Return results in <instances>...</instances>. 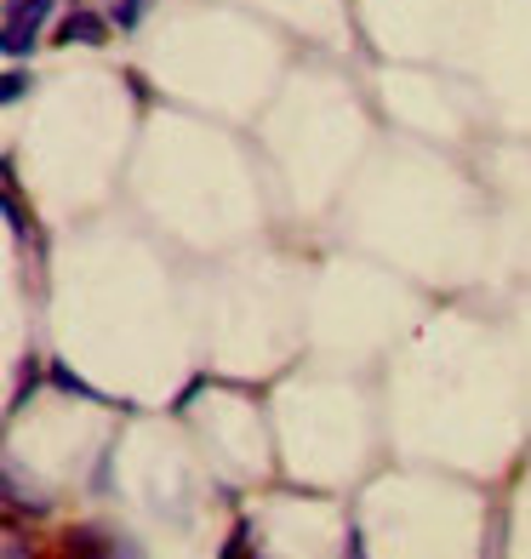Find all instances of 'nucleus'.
Wrapping results in <instances>:
<instances>
[{
	"mask_svg": "<svg viewBox=\"0 0 531 559\" xmlns=\"http://www.w3.org/2000/svg\"><path fill=\"white\" fill-rule=\"evenodd\" d=\"M46 23H52V0H7V17H0V52L7 58L35 52Z\"/></svg>",
	"mask_w": 531,
	"mask_h": 559,
	"instance_id": "nucleus-1",
	"label": "nucleus"
},
{
	"mask_svg": "<svg viewBox=\"0 0 531 559\" xmlns=\"http://www.w3.org/2000/svg\"><path fill=\"white\" fill-rule=\"evenodd\" d=\"M58 40H63V46H74V40H81V46H104V40H109V23L97 17V12H69V17L58 23Z\"/></svg>",
	"mask_w": 531,
	"mask_h": 559,
	"instance_id": "nucleus-2",
	"label": "nucleus"
},
{
	"mask_svg": "<svg viewBox=\"0 0 531 559\" xmlns=\"http://www.w3.org/2000/svg\"><path fill=\"white\" fill-rule=\"evenodd\" d=\"M143 12H149V0H120V7H115V23H120V29H138Z\"/></svg>",
	"mask_w": 531,
	"mask_h": 559,
	"instance_id": "nucleus-3",
	"label": "nucleus"
},
{
	"mask_svg": "<svg viewBox=\"0 0 531 559\" xmlns=\"http://www.w3.org/2000/svg\"><path fill=\"white\" fill-rule=\"evenodd\" d=\"M23 86H30V74H23V69H7V74H0V97H7V104H17Z\"/></svg>",
	"mask_w": 531,
	"mask_h": 559,
	"instance_id": "nucleus-4",
	"label": "nucleus"
},
{
	"mask_svg": "<svg viewBox=\"0 0 531 559\" xmlns=\"http://www.w3.org/2000/svg\"><path fill=\"white\" fill-rule=\"evenodd\" d=\"M246 537H251V531H246V525H235V537H229V548H223V554H246Z\"/></svg>",
	"mask_w": 531,
	"mask_h": 559,
	"instance_id": "nucleus-5",
	"label": "nucleus"
}]
</instances>
